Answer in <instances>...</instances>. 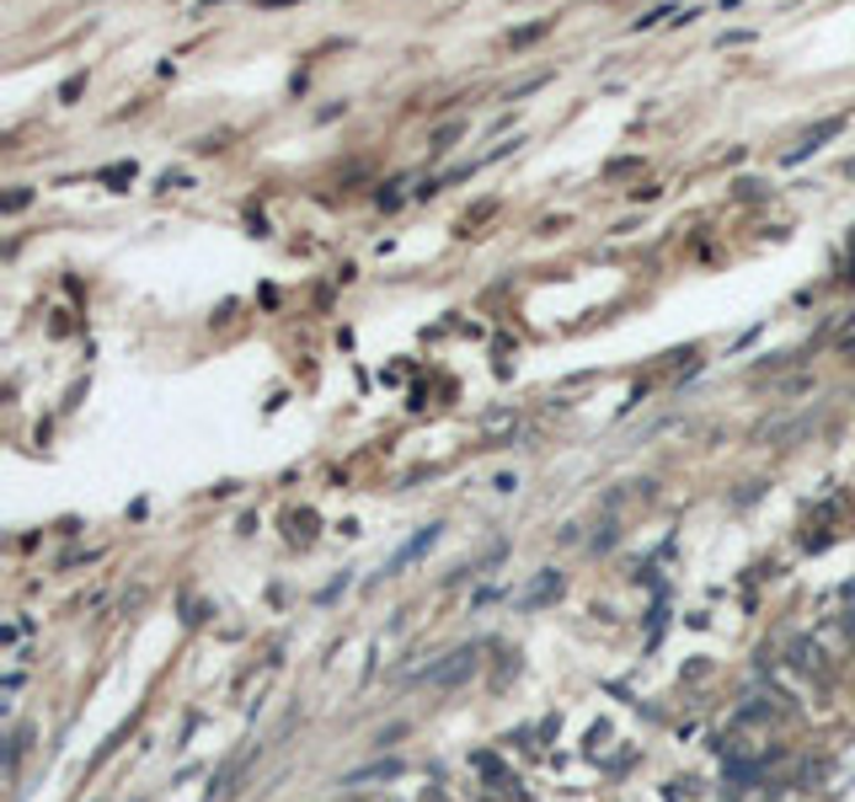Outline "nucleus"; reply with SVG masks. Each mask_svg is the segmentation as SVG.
<instances>
[{"mask_svg":"<svg viewBox=\"0 0 855 802\" xmlns=\"http://www.w3.org/2000/svg\"><path fill=\"white\" fill-rule=\"evenodd\" d=\"M396 771H401L396 760H385V765H369V771H353V775H348V781L359 786V781H374V775H396Z\"/></svg>","mask_w":855,"mask_h":802,"instance_id":"obj_4","label":"nucleus"},{"mask_svg":"<svg viewBox=\"0 0 855 802\" xmlns=\"http://www.w3.org/2000/svg\"><path fill=\"white\" fill-rule=\"evenodd\" d=\"M471 669H476V648H455V652H444V664L423 669V679L428 685H439V690H450V685H460Z\"/></svg>","mask_w":855,"mask_h":802,"instance_id":"obj_1","label":"nucleus"},{"mask_svg":"<svg viewBox=\"0 0 855 802\" xmlns=\"http://www.w3.org/2000/svg\"><path fill=\"white\" fill-rule=\"evenodd\" d=\"M796 669H802V675H824V652L813 648V642H796Z\"/></svg>","mask_w":855,"mask_h":802,"instance_id":"obj_2","label":"nucleus"},{"mask_svg":"<svg viewBox=\"0 0 855 802\" xmlns=\"http://www.w3.org/2000/svg\"><path fill=\"white\" fill-rule=\"evenodd\" d=\"M433 541H439V525H428L423 535H418V541H412V546H401V552H396V562H391V567H406V562H412V556H418V552H428V546H433Z\"/></svg>","mask_w":855,"mask_h":802,"instance_id":"obj_3","label":"nucleus"}]
</instances>
